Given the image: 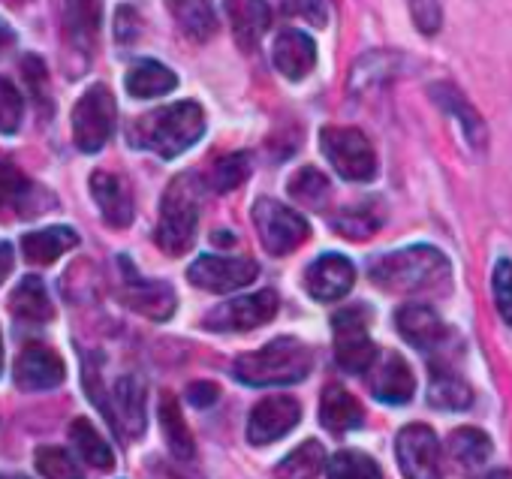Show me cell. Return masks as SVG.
<instances>
[{
  "label": "cell",
  "mask_w": 512,
  "mask_h": 479,
  "mask_svg": "<svg viewBox=\"0 0 512 479\" xmlns=\"http://www.w3.org/2000/svg\"><path fill=\"white\" fill-rule=\"evenodd\" d=\"M368 275L374 287L401 296H440L452 287V266L431 245H413L404 251L383 254L371 260Z\"/></svg>",
  "instance_id": "cell-1"
},
{
  "label": "cell",
  "mask_w": 512,
  "mask_h": 479,
  "mask_svg": "<svg viewBox=\"0 0 512 479\" xmlns=\"http://www.w3.org/2000/svg\"><path fill=\"white\" fill-rule=\"evenodd\" d=\"M314 368V353L299 338H275L232 362V377L244 386H293Z\"/></svg>",
  "instance_id": "cell-2"
},
{
  "label": "cell",
  "mask_w": 512,
  "mask_h": 479,
  "mask_svg": "<svg viewBox=\"0 0 512 479\" xmlns=\"http://www.w3.org/2000/svg\"><path fill=\"white\" fill-rule=\"evenodd\" d=\"M205 133V112L193 100H181L172 106H163L145 118H139L130 130V139L136 148H148L160 154L163 160H172L193 148Z\"/></svg>",
  "instance_id": "cell-3"
},
{
  "label": "cell",
  "mask_w": 512,
  "mask_h": 479,
  "mask_svg": "<svg viewBox=\"0 0 512 479\" xmlns=\"http://www.w3.org/2000/svg\"><path fill=\"white\" fill-rule=\"evenodd\" d=\"M196 226H199V196L193 175L175 178L160 202V220H157V245L169 257H181L196 242Z\"/></svg>",
  "instance_id": "cell-4"
},
{
  "label": "cell",
  "mask_w": 512,
  "mask_h": 479,
  "mask_svg": "<svg viewBox=\"0 0 512 479\" xmlns=\"http://www.w3.org/2000/svg\"><path fill=\"white\" fill-rule=\"evenodd\" d=\"M253 223L260 232V242L272 257H287L302 248L311 235V223L278 199H260L253 205Z\"/></svg>",
  "instance_id": "cell-5"
},
{
  "label": "cell",
  "mask_w": 512,
  "mask_h": 479,
  "mask_svg": "<svg viewBox=\"0 0 512 479\" xmlns=\"http://www.w3.org/2000/svg\"><path fill=\"white\" fill-rule=\"evenodd\" d=\"M118 106L106 85H91L73 109V142L85 154H97L115 133Z\"/></svg>",
  "instance_id": "cell-6"
},
{
  "label": "cell",
  "mask_w": 512,
  "mask_h": 479,
  "mask_svg": "<svg viewBox=\"0 0 512 479\" xmlns=\"http://www.w3.org/2000/svg\"><path fill=\"white\" fill-rule=\"evenodd\" d=\"M320 148L347 181H371L377 175V154L368 136L356 127H323Z\"/></svg>",
  "instance_id": "cell-7"
},
{
  "label": "cell",
  "mask_w": 512,
  "mask_h": 479,
  "mask_svg": "<svg viewBox=\"0 0 512 479\" xmlns=\"http://www.w3.org/2000/svg\"><path fill=\"white\" fill-rule=\"evenodd\" d=\"M335 329V359L347 374H368L377 362V344L368 335V311L344 308L332 320Z\"/></svg>",
  "instance_id": "cell-8"
},
{
  "label": "cell",
  "mask_w": 512,
  "mask_h": 479,
  "mask_svg": "<svg viewBox=\"0 0 512 479\" xmlns=\"http://www.w3.org/2000/svg\"><path fill=\"white\" fill-rule=\"evenodd\" d=\"M281 302L275 290H260V293H250L232 302L217 305L214 311L205 314L202 326L208 332H250V329H260L269 320H275Z\"/></svg>",
  "instance_id": "cell-9"
},
{
  "label": "cell",
  "mask_w": 512,
  "mask_h": 479,
  "mask_svg": "<svg viewBox=\"0 0 512 479\" xmlns=\"http://www.w3.org/2000/svg\"><path fill=\"white\" fill-rule=\"evenodd\" d=\"M118 269H121V296L127 308L157 323L175 314V290L166 281L139 275L130 257H118Z\"/></svg>",
  "instance_id": "cell-10"
},
{
  "label": "cell",
  "mask_w": 512,
  "mask_h": 479,
  "mask_svg": "<svg viewBox=\"0 0 512 479\" xmlns=\"http://www.w3.org/2000/svg\"><path fill=\"white\" fill-rule=\"evenodd\" d=\"M395 455H398V467L404 479H443L440 443L428 425L413 422L401 428L395 440Z\"/></svg>",
  "instance_id": "cell-11"
},
{
  "label": "cell",
  "mask_w": 512,
  "mask_h": 479,
  "mask_svg": "<svg viewBox=\"0 0 512 479\" xmlns=\"http://www.w3.org/2000/svg\"><path fill=\"white\" fill-rule=\"evenodd\" d=\"M260 266L247 257H217V254H202L196 263L187 269V278L193 287L208 290V293H235L247 284L256 281Z\"/></svg>",
  "instance_id": "cell-12"
},
{
  "label": "cell",
  "mask_w": 512,
  "mask_h": 479,
  "mask_svg": "<svg viewBox=\"0 0 512 479\" xmlns=\"http://www.w3.org/2000/svg\"><path fill=\"white\" fill-rule=\"evenodd\" d=\"M302 419V404L290 395H269L250 410L247 419V440L253 446H269L287 437Z\"/></svg>",
  "instance_id": "cell-13"
},
{
  "label": "cell",
  "mask_w": 512,
  "mask_h": 479,
  "mask_svg": "<svg viewBox=\"0 0 512 479\" xmlns=\"http://www.w3.org/2000/svg\"><path fill=\"white\" fill-rule=\"evenodd\" d=\"M13 377H16V386L25 392H46L64 383L67 368H64V359L52 347L28 344L16 359Z\"/></svg>",
  "instance_id": "cell-14"
},
{
  "label": "cell",
  "mask_w": 512,
  "mask_h": 479,
  "mask_svg": "<svg viewBox=\"0 0 512 479\" xmlns=\"http://www.w3.org/2000/svg\"><path fill=\"white\" fill-rule=\"evenodd\" d=\"M395 326H398V335L410 347H416L422 353H434L449 341V329L440 320V314L431 305H422V302L401 305L398 314H395Z\"/></svg>",
  "instance_id": "cell-15"
},
{
  "label": "cell",
  "mask_w": 512,
  "mask_h": 479,
  "mask_svg": "<svg viewBox=\"0 0 512 479\" xmlns=\"http://www.w3.org/2000/svg\"><path fill=\"white\" fill-rule=\"evenodd\" d=\"M353 284H356V269L341 254H323L305 272V290L317 302H338L353 290Z\"/></svg>",
  "instance_id": "cell-16"
},
{
  "label": "cell",
  "mask_w": 512,
  "mask_h": 479,
  "mask_svg": "<svg viewBox=\"0 0 512 479\" xmlns=\"http://www.w3.org/2000/svg\"><path fill=\"white\" fill-rule=\"evenodd\" d=\"M112 419H115V434L124 440L127 437H142L148 425L145 413V383L136 374H124L115 389H112Z\"/></svg>",
  "instance_id": "cell-17"
},
{
  "label": "cell",
  "mask_w": 512,
  "mask_h": 479,
  "mask_svg": "<svg viewBox=\"0 0 512 479\" xmlns=\"http://www.w3.org/2000/svg\"><path fill=\"white\" fill-rule=\"evenodd\" d=\"M103 0H64V43L82 61L91 58L100 34Z\"/></svg>",
  "instance_id": "cell-18"
},
{
  "label": "cell",
  "mask_w": 512,
  "mask_h": 479,
  "mask_svg": "<svg viewBox=\"0 0 512 479\" xmlns=\"http://www.w3.org/2000/svg\"><path fill=\"white\" fill-rule=\"evenodd\" d=\"M223 10L229 16L235 43L244 52H253L263 43L266 31L272 28V10L269 0H223Z\"/></svg>",
  "instance_id": "cell-19"
},
{
  "label": "cell",
  "mask_w": 512,
  "mask_h": 479,
  "mask_svg": "<svg viewBox=\"0 0 512 479\" xmlns=\"http://www.w3.org/2000/svg\"><path fill=\"white\" fill-rule=\"evenodd\" d=\"M371 392L383 404H407L416 392V377L398 353H386L371 365Z\"/></svg>",
  "instance_id": "cell-20"
},
{
  "label": "cell",
  "mask_w": 512,
  "mask_h": 479,
  "mask_svg": "<svg viewBox=\"0 0 512 479\" xmlns=\"http://www.w3.org/2000/svg\"><path fill=\"white\" fill-rule=\"evenodd\" d=\"M431 100H434V103H437L449 118H455V121H458V127H461L464 139L470 142V148H476V151H482V148H485V142H488L485 121L479 118V112L467 103V97H464L455 85H449V82H437V85H431Z\"/></svg>",
  "instance_id": "cell-21"
},
{
  "label": "cell",
  "mask_w": 512,
  "mask_h": 479,
  "mask_svg": "<svg viewBox=\"0 0 512 479\" xmlns=\"http://www.w3.org/2000/svg\"><path fill=\"white\" fill-rule=\"evenodd\" d=\"M91 196L103 214V220L112 229H124L133 223V196L127 190V184L112 175V172H94L91 175Z\"/></svg>",
  "instance_id": "cell-22"
},
{
  "label": "cell",
  "mask_w": 512,
  "mask_h": 479,
  "mask_svg": "<svg viewBox=\"0 0 512 479\" xmlns=\"http://www.w3.org/2000/svg\"><path fill=\"white\" fill-rule=\"evenodd\" d=\"M272 61L278 67V73L290 82H302L314 67H317V46L308 34L302 31H284L275 40L272 49Z\"/></svg>",
  "instance_id": "cell-23"
},
{
  "label": "cell",
  "mask_w": 512,
  "mask_h": 479,
  "mask_svg": "<svg viewBox=\"0 0 512 479\" xmlns=\"http://www.w3.org/2000/svg\"><path fill=\"white\" fill-rule=\"evenodd\" d=\"M76 245H79V235L70 226H46V229H34L22 238V251H25L28 263H34V266H52Z\"/></svg>",
  "instance_id": "cell-24"
},
{
  "label": "cell",
  "mask_w": 512,
  "mask_h": 479,
  "mask_svg": "<svg viewBox=\"0 0 512 479\" xmlns=\"http://www.w3.org/2000/svg\"><path fill=\"white\" fill-rule=\"evenodd\" d=\"M320 422L332 434H347L365 422V410L344 386L332 383L323 389V398H320Z\"/></svg>",
  "instance_id": "cell-25"
},
{
  "label": "cell",
  "mask_w": 512,
  "mask_h": 479,
  "mask_svg": "<svg viewBox=\"0 0 512 479\" xmlns=\"http://www.w3.org/2000/svg\"><path fill=\"white\" fill-rule=\"evenodd\" d=\"M10 308H13V317L19 323H28V326H46L55 317L46 284L40 278H34V275L19 281V287L10 296Z\"/></svg>",
  "instance_id": "cell-26"
},
{
  "label": "cell",
  "mask_w": 512,
  "mask_h": 479,
  "mask_svg": "<svg viewBox=\"0 0 512 479\" xmlns=\"http://www.w3.org/2000/svg\"><path fill=\"white\" fill-rule=\"evenodd\" d=\"M124 85H127L130 97H136V100H154V97L169 94V91L178 85V76H175L166 64L148 58V61H136V64L127 70Z\"/></svg>",
  "instance_id": "cell-27"
},
{
  "label": "cell",
  "mask_w": 512,
  "mask_h": 479,
  "mask_svg": "<svg viewBox=\"0 0 512 479\" xmlns=\"http://www.w3.org/2000/svg\"><path fill=\"white\" fill-rule=\"evenodd\" d=\"M166 7L190 40L205 43L217 34V13L211 0H166Z\"/></svg>",
  "instance_id": "cell-28"
},
{
  "label": "cell",
  "mask_w": 512,
  "mask_h": 479,
  "mask_svg": "<svg viewBox=\"0 0 512 479\" xmlns=\"http://www.w3.org/2000/svg\"><path fill=\"white\" fill-rule=\"evenodd\" d=\"M46 196L40 187H34L16 166H0V217L19 214L31 217L34 214V199Z\"/></svg>",
  "instance_id": "cell-29"
},
{
  "label": "cell",
  "mask_w": 512,
  "mask_h": 479,
  "mask_svg": "<svg viewBox=\"0 0 512 479\" xmlns=\"http://www.w3.org/2000/svg\"><path fill=\"white\" fill-rule=\"evenodd\" d=\"M160 428H163V437H166V446L169 452L178 458V461H193L196 455V440L184 422V413H181V404L178 398H172L169 392L160 398Z\"/></svg>",
  "instance_id": "cell-30"
},
{
  "label": "cell",
  "mask_w": 512,
  "mask_h": 479,
  "mask_svg": "<svg viewBox=\"0 0 512 479\" xmlns=\"http://www.w3.org/2000/svg\"><path fill=\"white\" fill-rule=\"evenodd\" d=\"M428 401L437 410H467L473 404V389L455 371L434 365L431 386H428Z\"/></svg>",
  "instance_id": "cell-31"
},
{
  "label": "cell",
  "mask_w": 512,
  "mask_h": 479,
  "mask_svg": "<svg viewBox=\"0 0 512 479\" xmlns=\"http://www.w3.org/2000/svg\"><path fill=\"white\" fill-rule=\"evenodd\" d=\"M70 440H73L79 458L88 461L91 467H97V470H112V467H115V452H112V446L100 437V431L94 428L91 419H85V416L73 419V422H70Z\"/></svg>",
  "instance_id": "cell-32"
},
{
  "label": "cell",
  "mask_w": 512,
  "mask_h": 479,
  "mask_svg": "<svg viewBox=\"0 0 512 479\" xmlns=\"http://www.w3.org/2000/svg\"><path fill=\"white\" fill-rule=\"evenodd\" d=\"M323 470H326V449L317 440H305L275 467V479H317Z\"/></svg>",
  "instance_id": "cell-33"
},
{
  "label": "cell",
  "mask_w": 512,
  "mask_h": 479,
  "mask_svg": "<svg viewBox=\"0 0 512 479\" xmlns=\"http://www.w3.org/2000/svg\"><path fill=\"white\" fill-rule=\"evenodd\" d=\"M398 70V55L392 52H371L365 58L356 61L353 73H350V91L362 94V91H371L383 82H389Z\"/></svg>",
  "instance_id": "cell-34"
},
{
  "label": "cell",
  "mask_w": 512,
  "mask_h": 479,
  "mask_svg": "<svg viewBox=\"0 0 512 479\" xmlns=\"http://www.w3.org/2000/svg\"><path fill=\"white\" fill-rule=\"evenodd\" d=\"M449 455L461 467H482L491 458V437L479 428H455L449 434Z\"/></svg>",
  "instance_id": "cell-35"
},
{
  "label": "cell",
  "mask_w": 512,
  "mask_h": 479,
  "mask_svg": "<svg viewBox=\"0 0 512 479\" xmlns=\"http://www.w3.org/2000/svg\"><path fill=\"white\" fill-rule=\"evenodd\" d=\"M326 476L329 479H383L380 464L359 452V449H341L326 461Z\"/></svg>",
  "instance_id": "cell-36"
},
{
  "label": "cell",
  "mask_w": 512,
  "mask_h": 479,
  "mask_svg": "<svg viewBox=\"0 0 512 479\" xmlns=\"http://www.w3.org/2000/svg\"><path fill=\"white\" fill-rule=\"evenodd\" d=\"M332 187H329V178L314 169V166H305L299 169L293 178H290V196L299 202V205H308V208H323L326 199H329Z\"/></svg>",
  "instance_id": "cell-37"
},
{
  "label": "cell",
  "mask_w": 512,
  "mask_h": 479,
  "mask_svg": "<svg viewBox=\"0 0 512 479\" xmlns=\"http://www.w3.org/2000/svg\"><path fill=\"white\" fill-rule=\"evenodd\" d=\"M380 223H383V217H380L371 205H353V208H344V211L332 220L335 232H341V235L353 238V242H362V238H371V235L380 229Z\"/></svg>",
  "instance_id": "cell-38"
},
{
  "label": "cell",
  "mask_w": 512,
  "mask_h": 479,
  "mask_svg": "<svg viewBox=\"0 0 512 479\" xmlns=\"http://www.w3.org/2000/svg\"><path fill=\"white\" fill-rule=\"evenodd\" d=\"M247 175H250V154L235 151V154H229V157H223V160L214 163V169H211V187L217 193H232L235 187H241L247 181Z\"/></svg>",
  "instance_id": "cell-39"
},
{
  "label": "cell",
  "mask_w": 512,
  "mask_h": 479,
  "mask_svg": "<svg viewBox=\"0 0 512 479\" xmlns=\"http://www.w3.org/2000/svg\"><path fill=\"white\" fill-rule=\"evenodd\" d=\"M37 470L46 479H85L76 458L61 446H40L37 449Z\"/></svg>",
  "instance_id": "cell-40"
},
{
  "label": "cell",
  "mask_w": 512,
  "mask_h": 479,
  "mask_svg": "<svg viewBox=\"0 0 512 479\" xmlns=\"http://www.w3.org/2000/svg\"><path fill=\"white\" fill-rule=\"evenodd\" d=\"M22 115H25V100L19 94V88L0 76V133H16L22 127Z\"/></svg>",
  "instance_id": "cell-41"
},
{
  "label": "cell",
  "mask_w": 512,
  "mask_h": 479,
  "mask_svg": "<svg viewBox=\"0 0 512 479\" xmlns=\"http://www.w3.org/2000/svg\"><path fill=\"white\" fill-rule=\"evenodd\" d=\"M491 293H494L500 320L506 326H512V263L509 260H497V266L491 272Z\"/></svg>",
  "instance_id": "cell-42"
},
{
  "label": "cell",
  "mask_w": 512,
  "mask_h": 479,
  "mask_svg": "<svg viewBox=\"0 0 512 479\" xmlns=\"http://www.w3.org/2000/svg\"><path fill=\"white\" fill-rule=\"evenodd\" d=\"M281 10L287 16H299L317 28H323L329 22V7H326V0H281Z\"/></svg>",
  "instance_id": "cell-43"
},
{
  "label": "cell",
  "mask_w": 512,
  "mask_h": 479,
  "mask_svg": "<svg viewBox=\"0 0 512 479\" xmlns=\"http://www.w3.org/2000/svg\"><path fill=\"white\" fill-rule=\"evenodd\" d=\"M410 13L413 22L422 34H437L443 13H440V0H410Z\"/></svg>",
  "instance_id": "cell-44"
},
{
  "label": "cell",
  "mask_w": 512,
  "mask_h": 479,
  "mask_svg": "<svg viewBox=\"0 0 512 479\" xmlns=\"http://www.w3.org/2000/svg\"><path fill=\"white\" fill-rule=\"evenodd\" d=\"M22 73H25V79H28V85H31V94L43 103V100H46V76H49L43 58L28 55V58L22 61Z\"/></svg>",
  "instance_id": "cell-45"
},
{
  "label": "cell",
  "mask_w": 512,
  "mask_h": 479,
  "mask_svg": "<svg viewBox=\"0 0 512 479\" xmlns=\"http://www.w3.org/2000/svg\"><path fill=\"white\" fill-rule=\"evenodd\" d=\"M115 37L118 43L130 46L136 37H139V16L133 7H118V16H115Z\"/></svg>",
  "instance_id": "cell-46"
},
{
  "label": "cell",
  "mask_w": 512,
  "mask_h": 479,
  "mask_svg": "<svg viewBox=\"0 0 512 479\" xmlns=\"http://www.w3.org/2000/svg\"><path fill=\"white\" fill-rule=\"evenodd\" d=\"M187 398L193 407H211L217 398H220V389L208 380H199V383H190L187 386Z\"/></svg>",
  "instance_id": "cell-47"
},
{
  "label": "cell",
  "mask_w": 512,
  "mask_h": 479,
  "mask_svg": "<svg viewBox=\"0 0 512 479\" xmlns=\"http://www.w3.org/2000/svg\"><path fill=\"white\" fill-rule=\"evenodd\" d=\"M13 263H16V257H13V245L10 242H0V284L7 281V275L13 272Z\"/></svg>",
  "instance_id": "cell-48"
},
{
  "label": "cell",
  "mask_w": 512,
  "mask_h": 479,
  "mask_svg": "<svg viewBox=\"0 0 512 479\" xmlns=\"http://www.w3.org/2000/svg\"><path fill=\"white\" fill-rule=\"evenodd\" d=\"M13 43H16V34H13V28H10L7 22H0V55H4L7 49H13Z\"/></svg>",
  "instance_id": "cell-49"
},
{
  "label": "cell",
  "mask_w": 512,
  "mask_h": 479,
  "mask_svg": "<svg viewBox=\"0 0 512 479\" xmlns=\"http://www.w3.org/2000/svg\"><path fill=\"white\" fill-rule=\"evenodd\" d=\"M473 479H512V473L506 467H494V470H485V473H479Z\"/></svg>",
  "instance_id": "cell-50"
},
{
  "label": "cell",
  "mask_w": 512,
  "mask_h": 479,
  "mask_svg": "<svg viewBox=\"0 0 512 479\" xmlns=\"http://www.w3.org/2000/svg\"><path fill=\"white\" fill-rule=\"evenodd\" d=\"M0 479H31V476H25V473H0Z\"/></svg>",
  "instance_id": "cell-51"
},
{
  "label": "cell",
  "mask_w": 512,
  "mask_h": 479,
  "mask_svg": "<svg viewBox=\"0 0 512 479\" xmlns=\"http://www.w3.org/2000/svg\"><path fill=\"white\" fill-rule=\"evenodd\" d=\"M0 374H4V335H0Z\"/></svg>",
  "instance_id": "cell-52"
},
{
  "label": "cell",
  "mask_w": 512,
  "mask_h": 479,
  "mask_svg": "<svg viewBox=\"0 0 512 479\" xmlns=\"http://www.w3.org/2000/svg\"><path fill=\"white\" fill-rule=\"evenodd\" d=\"M13 4H22V0H13Z\"/></svg>",
  "instance_id": "cell-53"
}]
</instances>
